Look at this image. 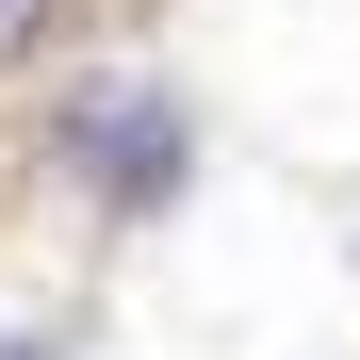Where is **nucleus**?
Masks as SVG:
<instances>
[{"mask_svg":"<svg viewBox=\"0 0 360 360\" xmlns=\"http://www.w3.org/2000/svg\"><path fill=\"white\" fill-rule=\"evenodd\" d=\"M66 164L98 180L115 213H148V197H180L197 131H180V98H148V82H98V98H66Z\"/></svg>","mask_w":360,"mask_h":360,"instance_id":"nucleus-1","label":"nucleus"},{"mask_svg":"<svg viewBox=\"0 0 360 360\" xmlns=\"http://www.w3.org/2000/svg\"><path fill=\"white\" fill-rule=\"evenodd\" d=\"M0 360H49V344H0Z\"/></svg>","mask_w":360,"mask_h":360,"instance_id":"nucleus-2","label":"nucleus"},{"mask_svg":"<svg viewBox=\"0 0 360 360\" xmlns=\"http://www.w3.org/2000/svg\"><path fill=\"white\" fill-rule=\"evenodd\" d=\"M0 17H17V0H0Z\"/></svg>","mask_w":360,"mask_h":360,"instance_id":"nucleus-3","label":"nucleus"}]
</instances>
